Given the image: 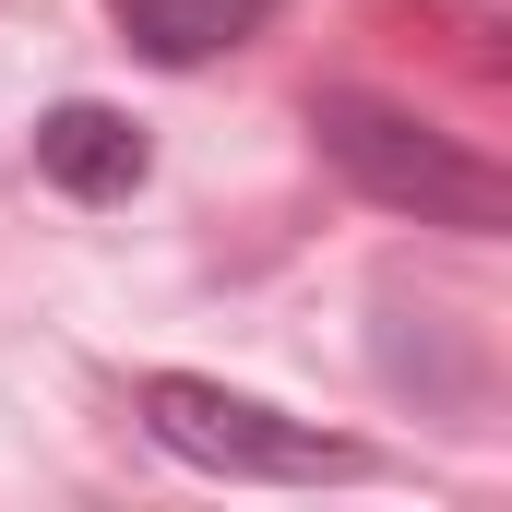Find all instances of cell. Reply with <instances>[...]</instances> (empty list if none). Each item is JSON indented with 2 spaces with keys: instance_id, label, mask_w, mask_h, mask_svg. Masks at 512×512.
Here are the masks:
<instances>
[{
  "instance_id": "obj_2",
  "label": "cell",
  "mask_w": 512,
  "mask_h": 512,
  "mask_svg": "<svg viewBox=\"0 0 512 512\" xmlns=\"http://www.w3.org/2000/svg\"><path fill=\"white\" fill-rule=\"evenodd\" d=\"M143 429H155L179 465H203V477H262V489H310V477H358V465H370L358 441H334V429H310V417H274L262 393H227V382H203V370H155V382H143Z\"/></svg>"
},
{
  "instance_id": "obj_1",
  "label": "cell",
  "mask_w": 512,
  "mask_h": 512,
  "mask_svg": "<svg viewBox=\"0 0 512 512\" xmlns=\"http://www.w3.org/2000/svg\"><path fill=\"white\" fill-rule=\"evenodd\" d=\"M310 131H322V155H334L382 215L453 227V239H501L512 227V179L477 155V143H453V131H429L417 108H393V96L334 84V96H310Z\"/></svg>"
},
{
  "instance_id": "obj_3",
  "label": "cell",
  "mask_w": 512,
  "mask_h": 512,
  "mask_svg": "<svg viewBox=\"0 0 512 512\" xmlns=\"http://www.w3.org/2000/svg\"><path fill=\"white\" fill-rule=\"evenodd\" d=\"M143 167H155V143H143L120 108H96V96H60V108L36 120V179L72 191V203H131Z\"/></svg>"
},
{
  "instance_id": "obj_4",
  "label": "cell",
  "mask_w": 512,
  "mask_h": 512,
  "mask_svg": "<svg viewBox=\"0 0 512 512\" xmlns=\"http://www.w3.org/2000/svg\"><path fill=\"white\" fill-rule=\"evenodd\" d=\"M120 12V36L155 60V72H203L215 48H239L274 24V0H108Z\"/></svg>"
}]
</instances>
